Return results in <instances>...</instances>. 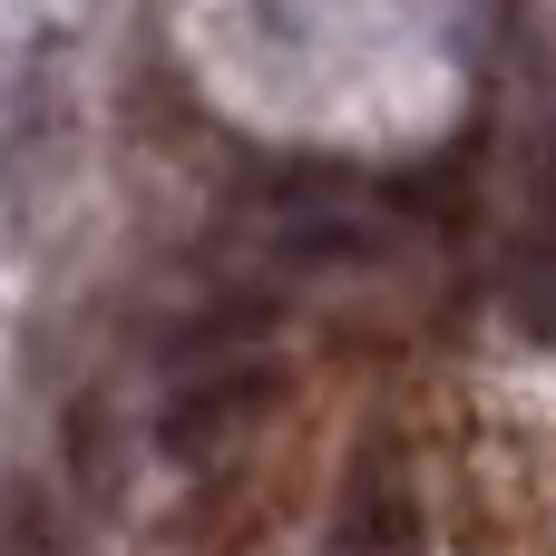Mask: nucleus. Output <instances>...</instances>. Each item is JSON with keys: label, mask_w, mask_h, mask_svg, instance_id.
Listing matches in <instances>:
<instances>
[{"label": "nucleus", "mask_w": 556, "mask_h": 556, "mask_svg": "<svg viewBox=\"0 0 556 556\" xmlns=\"http://www.w3.org/2000/svg\"><path fill=\"white\" fill-rule=\"evenodd\" d=\"M274 410H283V371L254 362V352H235V362H205V371H186V381L166 391L156 450H166V459H225V450H244L254 420H274Z\"/></svg>", "instance_id": "nucleus-1"}, {"label": "nucleus", "mask_w": 556, "mask_h": 556, "mask_svg": "<svg viewBox=\"0 0 556 556\" xmlns=\"http://www.w3.org/2000/svg\"><path fill=\"white\" fill-rule=\"evenodd\" d=\"M342 556H420V489L391 459H371L342 489Z\"/></svg>", "instance_id": "nucleus-2"}, {"label": "nucleus", "mask_w": 556, "mask_h": 556, "mask_svg": "<svg viewBox=\"0 0 556 556\" xmlns=\"http://www.w3.org/2000/svg\"><path fill=\"white\" fill-rule=\"evenodd\" d=\"M127 430H117V401L108 391H78L68 410H59V479L88 498V508H108L117 489H127V450H117Z\"/></svg>", "instance_id": "nucleus-3"}, {"label": "nucleus", "mask_w": 556, "mask_h": 556, "mask_svg": "<svg viewBox=\"0 0 556 556\" xmlns=\"http://www.w3.org/2000/svg\"><path fill=\"white\" fill-rule=\"evenodd\" d=\"M264 323H274V293H225V303H205L195 323H176V332H166V362H176V371L235 362V352H244Z\"/></svg>", "instance_id": "nucleus-4"}, {"label": "nucleus", "mask_w": 556, "mask_h": 556, "mask_svg": "<svg viewBox=\"0 0 556 556\" xmlns=\"http://www.w3.org/2000/svg\"><path fill=\"white\" fill-rule=\"evenodd\" d=\"M0 556H68L59 489H39V479H0Z\"/></svg>", "instance_id": "nucleus-5"}, {"label": "nucleus", "mask_w": 556, "mask_h": 556, "mask_svg": "<svg viewBox=\"0 0 556 556\" xmlns=\"http://www.w3.org/2000/svg\"><path fill=\"white\" fill-rule=\"evenodd\" d=\"M508 293H518V323H528L538 342H556V254H538V264H528Z\"/></svg>", "instance_id": "nucleus-6"}, {"label": "nucleus", "mask_w": 556, "mask_h": 556, "mask_svg": "<svg viewBox=\"0 0 556 556\" xmlns=\"http://www.w3.org/2000/svg\"><path fill=\"white\" fill-rule=\"evenodd\" d=\"M538 205H547V225H556V156L538 166Z\"/></svg>", "instance_id": "nucleus-7"}]
</instances>
